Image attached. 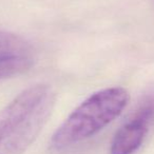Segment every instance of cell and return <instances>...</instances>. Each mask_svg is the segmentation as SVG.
Masks as SVG:
<instances>
[{
  "label": "cell",
  "mask_w": 154,
  "mask_h": 154,
  "mask_svg": "<svg viewBox=\"0 0 154 154\" xmlns=\"http://www.w3.org/2000/svg\"><path fill=\"white\" fill-rule=\"evenodd\" d=\"M154 120V96H148L140 103L130 118L116 131L111 141L110 154H133L146 138Z\"/></svg>",
  "instance_id": "cell-3"
},
{
  "label": "cell",
  "mask_w": 154,
  "mask_h": 154,
  "mask_svg": "<svg viewBox=\"0 0 154 154\" xmlns=\"http://www.w3.org/2000/svg\"><path fill=\"white\" fill-rule=\"evenodd\" d=\"M35 52L23 37L0 31V79L17 76L32 68Z\"/></svg>",
  "instance_id": "cell-4"
},
{
  "label": "cell",
  "mask_w": 154,
  "mask_h": 154,
  "mask_svg": "<svg viewBox=\"0 0 154 154\" xmlns=\"http://www.w3.org/2000/svg\"><path fill=\"white\" fill-rule=\"evenodd\" d=\"M54 90L31 86L0 110V154H23L47 124L55 106Z\"/></svg>",
  "instance_id": "cell-1"
},
{
  "label": "cell",
  "mask_w": 154,
  "mask_h": 154,
  "mask_svg": "<svg viewBox=\"0 0 154 154\" xmlns=\"http://www.w3.org/2000/svg\"><path fill=\"white\" fill-rule=\"evenodd\" d=\"M129 93L122 87L97 91L80 103L51 138V148L62 151L91 138L122 114L129 103Z\"/></svg>",
  "instance_id": "cell-2"
},
{
  "label": "cell",
  "mask_w": 154,
  "mask_h": 154,
  "mask_svg": "<svg viewBox=\"0 0 154 154\" xmlns=\"http://www.w3.org/2000/svg\"><path fill=\"white\" fill-rule=\"evenodd\" d=\"M152 2H153V5H154V0H152Z\"/></svg>",
  "instance_id": "cell-5"
}]
</instances>
